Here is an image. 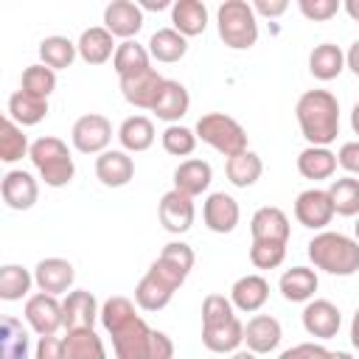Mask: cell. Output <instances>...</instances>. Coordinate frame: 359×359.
<instances>
[{
  "instance_id": "6da1fadb",
  "label": "cell",
  "mask_w": 359,
  "mask_h": 359,
  "mask_svg": "<svg viewBox=\"0 0 359 359\" xmlns=\"http://www.w3.org/2000/svg\"><path fill=\"white\" fill-rule=\"evenodd\" d=\"M297 126L309 146H331L339 135V101L328 90H306L294 107Z\"/></svg>"
},
{
  "instance_id": "7a4b0ae2",
  "label": "cell",
  "mask_w": 359,
  "mask_h": 359,
  "mask_svg": "<svg viewBox=\"0 0 359 359\" xmlns=\"http://www.w3.org/2000/svg\"><path fill=\"white\" fill-rule=\"evenodd\" d=\"M115 359H174V342L168 334L154 331L137 314L112 334Z\"/></svg>"
},
{
  "instance_id": "3957f363",
  "label": "cell",
  "mask_w": 359,
  "mask_h": 359,
  "mask_svg": "<svg viewBox=\"0 0 359 359\" xmlns=\"http://www.w3.org/2000/svg\"><path fill=\"white\" fill-rule=\"evenodd\" d=\"M306 252H309V261L314 264V269H323L328 275L351 278L359 272V241L345 233L323 230L309 241Z\"/></svg>"
},
{
  "instance_id": "277c9868",
  "label": "cell",
  "mask_w": 359,
  "mask_h": 359,
  "mask_svg": "<svg viewBox=\"0 0 359 359\" xmlns=\"http://www.w3.org/2000/svg\"><path fill=\"white\" fill-rule=\"evenodd\" d=\"M185 278L188 275L182 269H177L174 264H168V261H163L157 255V261L146 269V275L135 286V303H137V309H143V311H160V309H165L171 303L174 292L185 283Z\"/></svg>"
},
{
  "instance_id": "5b68a950",
  "label": "cell",
  "mask_w": 359,
  "mask_h": 359,
  "mask_svg": "<svg viewBox=\"0 0 359 359\" xmlns=\"http://www.w3.org/2000/svg\"><path fill=\"white\" fill-rule=\"evenodd\" d=\"M31 163L39 171V180L48 188H65L73 177H76V163L70 157V149L65 140L45 135L39 140L31 143Z\"/></svg>"
},
{
  "instance_id": "8992f818",
  "label": "cell",
  "mask_w": 359,
  "mask_h": 359,
  "mask_svg": "<svg viewBox=\"0 0 359 359\" xmlns=\"http://www.w3.org/2000/svg\"><path fill=\"white\" fill-rule=\"evenodd\" d=\"M216 28L230 50H250L258 42V17L244 0H224L216 11Z\"/></svg>"
},
{
  "instance_id": "52a82bcc",
  "label": "cell",
  "mask_w": 359,
  "mask_h": 359,
  "mask_svg": "<svg viewBox=\"0 0 359 359\" xmlns=\"http://www.w3.org/2000/svg\"><path fill=\"white\" fill-rule=\"evenodd\" d=\"M194 132H196V137L202 143H208L210 149H216L224 157H236V154L247 151V132H244V126L236 118L224 115V112H208V115H202L196 121V129Z\"/></svg>"
},
{
  "instance_id": "ba28073f",
  "label": "cell",
  "mask_w": 359,
  "mask_h": 359,
  "mask_svg": "<svg viewBox=\"0 0 359 359\" xmlns=\"http://www.w3.org/2000/svg\"><path fill=\"white\" fill-rule=\"evenodd\" d=\"M70 140L81 154H104L112 140V123L98 112H87L73 123Z\"/></svg>"
},
{
  "instance_id": "9c48e42d",
  "label": "cell",
  "mask_w": 359,
  "mask_h": 359,
  "mask_svg": "<svg viewBox=\"0 0 359 359\" xmlns=\"http://www.w3.org/2000/svg\"><path fill=\"white\" fill-rule=\"evenodd\" d=\"M25 323L31 325V331L36 337H53L65 320H62V303L56 294H48V292H36L25 300V311H22Z\"/></svg>"
},
{
  "instance_id": "30bf717a",
  "label": "cell",
  "mask_w": 359,
  "mask_h": 359,
  "mask_svg": "<svg viewBox=\"0 0 359 359\" xmlns=\"http://www.w3.org/2000/svg\"><path fill=\"white\" fill-rule=\"evenodd\" d=\"M157 216H160V224L174 233V236H182L194 227V216H196V208H194V199L177 188L165 191L160 196V205H157Z\"/></svg>"
},
{
  "instance_id": "8fae6325",
  "label": "cell",
  "mask_w": 359,
  "mask_h": 359,
  "mask_svg": "<svg viewBox=\"0 0 359 359\" xmlns=\"http://www.w3.org/2000/svg\"><path fill=\"white\" fill-rule=\"evenodd\" d=\"M294 219L309 230H325L334 219V205H331L328 191L323 188L300 191L294 199Z\"/></svg>"
},
{
  "instance_id": "7c38bea8",
  "label": "cell",
  "mask_w": 359,
  "mask_h": 359,
  "mask_svg": "<svg viewBox=\"0 0 359 359\" xmlns=\"http://www.w3.org/2000/svg\"><path fill=\"white\" fill-rule=\"evenodd\" d=\"M163 81H165V79H163L154 67H146V70H140V73L123 76V79H121V93H123V98H126L132 107H137V109H151L154 101H157V95H160V90H163Z\"/></svg>"
},
{
  "instance_id": "4fadbf2b",
  "label": "cell",
  "mask_w": 359,
  "mask_h": 359,
  "mask_svg": "<svg viewBox=\"0 0 359 359\" xmlns=\"http://www.w3.org/2000/svg\"><path fill=\"white\" fill-rule=\"evenodd\" d=\"M76 280V269L67 258H42L36 266H34V283L39 292H48V294H67L70 286Z\"/></svg>"
},
{
  "instance_id": "5bb4252c",
  "label": "cell",
  "mask_w": 359,
  "mask_h": 359,
  "mask_svg": "<svg viewBox=\"0 0 359 359\" xmlns=\"http://www.w3.org/2000/svg\"><path fill=\"white\" fill-rule=\"evenodd\" d=\"M98 314H101V306L93 297V292H87V289H73L62 300V320H65V328L67 331L93 328L95 320H98Z\"/></svg>"
},
{
  "instance_id": "9a60e30c",
  "label": "cell",
  "mask_w": 359,
  "mask_h": 359,
  "mask_svg": "<svg viewBox=\"0 0 359 359\" xmlns=\"http://www.w3.org/2000/svg\"><path fill=\"white\" fill-rule=\"evenodd\" d=\"M104 28L112 36H121L126 42L137 36V31L143 28V8L132 0H112L104 8Z\"/></svg>"
},
{
  "instance_id": "2e32d148",
  "label": "cell",
  "mask_w": 359,
  "mask_h": 359,
  "mask_svg": "<svg viewBox=\"0 0 359 359\" xmlns=\"http://www.w3.org/2000/svg\"><path fill=\"white\" fill-rule=\"evenodd\" d=\"M0 194L11 210H28L39 199V185L31 171L14 168V171H6L3 182H0Z\"/></svg>"
},
{
  "instance_id": "e0dca14e",
  "label": "cell",
  "mask_w": 359,
  "mask_h": 359,
  "mask_svg": "<svg viewBox=\"0 0 359 359\" xmlns=\"http://www.w3.org/2000/svg\"><path fill=\"white\" fill-rule=\"evenodd\" d=\"M303 328L309 337L317 339H331L337 337L339 325H342V314L331 300H309L303 309Z\"/></svg>"
},
{
  "instance_id": "ac0fdd59",
  "label": "cell",
  "mask_w": 359,
  "mask_h": 359,
  "mask_svg": "<svg viewBox=\"0 0 359 359\" xmlns=\"http://www.w3.org/2000/svg\"><path fill=\"white\" fill-rule=\"evenodd\" d=\"M95 177L107 188H123L135 177V160L123 149H107L95 157Z\"/></svg>"
},
{
  "instance_id": "d6986e66",
  "label": "cell",
  "mask_w": 359,
  "mask_h": 359,
  "mask_svg": "<svg viewBox=\"0 0 359 359\" xmlns=\"http://www.w3.org/2000/svg\"><path fill=\"white\" fill-rule=\"evenodd\" d=\"M238 216H241L238 202H236L230 194H224V191L210 194V196L205 199V205H202L205 227H208V230H213V233H222V236L236 230Z\"/></svg>"
},
{
  "instance_id": "ffe728a7",
  "label": "cell",
  "mask_w": 359,
  "mask_h": 359,
  "mask_svg": "<svg viewBox=\"0 0 359 359\" xmlns=\"http://www.w3.org/2000/svg\"><path fill=\"white\" fill-rule=\"evenodd\" d=\"M250 233H252V241H280V244H286L289 241V216L275 205L258 208L250 219Z\"/></svg>"
},
{
  "instance_id": "44dd1931",
  "label": "cell",
  "mask_w": 359,
  "mask_h": 359,
  "mask_svg": "<svg viewBox=\"0 0 359 359\" xmlns=\"http://www.w3.org/2000/svg\"><path fill=\"white\" fill-rule=\"evenodd\" d=\"M76 48H79V59L87 62V65H104V62H109V59L115 56V50H118L115 36H112L104 25L84 28L81 36H79V42H76Z\"/></svg>"
},
{
  "instance_id": "7402d4cb",
  "label": "cell",
  "mask_w": 359,
  "mask_h": 359,
  "mask_svg": "<svg viewBox=\"0 0 359 359\" xmlns=\"http://www.w3.org/2000/svg\"><path fill=\"white\" fill-rule=\"evenodd\" d=\"M280 337H283V328L269 314H255L244 325V342H247V351L252 353H272L280 345Z\"/></svg>"
},
{
  "instance_id": "603a6c76",
  "label": "cell",
  "mask_w": 359,
  "mask_h": 359,
  "mask_svg": "<svg viewBox=\"0 0 359 359\" xmlns=\"http://www.w3.org/2000/svg\"><path fill=\"white\" fill-rule=\"evenodd\" d=\"M266 297H269V283L261 275H244L230 286V303L236 306V311L244 314L261 311Z\"/></svg>"
},
{
  "instance_id": "cb8c5ba5",
  "label": "cell",
  "mask_w": 359,
  "mask_h": 359,
  "mask_svg": "<svg viewBox=\"0 0 359 359\" xmlns=\"http://www.w3.org/2000/svg\"><path fill=\"white\" fill-rule=\"evenodd\" d=\"M210 180H213V168L208 160H199V157H191V160H182L177 168H174V188L188 194L191 199L205 194L210 188Z\"/></svg>"
},
{
  "instance_id": "d4e9b609",
  "label": "cell",
  "mask_w": 359,
  "mask_h": 359,
  "mask_svg": "<svg viewBox=\"0 0 359 359\" xmlns=\"http://www.w3.org/2000/svg\"><path fill=\"white\" fill-rule=\"evenodd\" d=\"M188 107H191V95H188L185 84H180L174 79H165L163 90H160V95H157V101L151 107V112L171 126V123H177L188 112Z\"/></svg>"
},
{
  "instance_id": "484cf974",
  "label": "cell",
  "mask_w": 359,
  "mask_h": 359,
  "mask_svg": "<svg viewBox=\"0 0 359 359\" xmlns=\"http://www.w3.org/2000/svg\"><path fill=\"white\" fill-rule=\"evenodd\" d=\"M241 342H244V323L238 317L219 325H202V345L213 353H236Z\"/></svg>"
},
{
  "instance_id": "4316f807",
  "label": "cell",
  "mask_w": 359,
  "mask_h": 359,
  "mask_svg": "<svg viewBox=\"0 0 359 359\" xmlns=\"http://www.w3.org/2000/svg\"><path fill=\"white\" fill-rule=\"evenodd\" d=\"M171 28L185 39L199 36L208 28V6L202 0H177L171 6Z\"/></svg>"
},
{
  "instance_id": "83f0119b",
  "label": "cell",
  "mask_w": 359,
  "mask_h": 359,
  "mask_svg": "<svg viewBox=\"0 0 359 359\" xmlns=\"http://www.w3.org/2000/svg\"><path fill=\"white\" fill-rule=\"evenodd\" d=\"M320 280H317V272L309 269V266H292L280 275L278 280V289L280 294L289 300V303H309L317 292Z\"/></svg>"
},
{
  "instance_id": "f1b7e54d",
  "label": "cell",
  "mask_w": 359,
  "mask_h": 359,
  "mask_svg": "<svg viewBox=\"0 0 359 359\" xmlns=\"http://www.w3.org/2000/svg\"><path fill=\"white\" fill-rule=\"evenodd\" d=\"M337 154L328 149V146H306L300 154H297V171L300 177L306 180H328L334 177L337 171Z\"/></svg>"
},
{
  "instance_id": "f546056e",
  "label": "cell",
  "mask_w": 359,
  "mask_h": 359,
  "mask_svg": "<svg viewBox=\"0 0 359 359\" xmlns=\"http://www.w3.org/2000/svg\"><path fill=\"white\" fill-rule=\"evenodd\" d=\"M345 70V53L334 42H320L309 53V73L320 81H331Z\"/></svg>"
},
{
  "instance_id": "4dcf8cb0",
  "label": "cell",
  "mask_w": 359,
  "mask_h": 359,
  "mask_svg": "<svg viewBox=\"0 0 359 359\" xmlns=\"http://www.w3.org/2000/svg\"><path fill=\"white\" fill-rule=\"evenodd\" d=\"M154 123H151V118H146V115H129L121 126H118V140H121V146H123V151H146V149H151V143H154Z\"/></svg>"
},
{
  "instance_id": "1f68e13d",
  "label": "cell",
  "mask_w": 359,
  "mask_h": 359,
  "mask_svg": "<svg viewBox=\"0 0 359 359\" xmlns=\"http://www.w3.org/2000/svg\"><path fill=\"white\" fill-rule=\"evenodd\" d=\"M48 115V98H36L25 90L11 93L8 98V118L17 126H36Z\"/></svg>"
},
{
  "instance_id": "d6a6232c",
  "label": "cell",
  "mask_w": 359,
  "mask_h": 359,
  "mask_svg": "<svg viewBox=\"0 0 359 359\" xmlns=\"http://www.w3.org/2000/svg\"><path fill=\"white\" fill-rule=\"evenodd\" d=\"M149 53H151V59H157L163 65L180 62L188 53V39L174 28H160L149 39Z\"/></svg>"
},
{
  "instance_id": "836d02e7",
  "label": "cell",
  "mask_w": 359,
  "mask_h": 359,
  "mask_svg": "<svg viewBox=\"0 0 359 359\" xmlns=\"http://www.w3.org/2000/svg\"><path fill=\"white\" fill-rule=\"evenodd\" d=\"M224 174H227V180H230L236 188H250V185H255V182L261 180L264 163H261V157H258L255 151L247 149V151H241V154H236V157H227Z\"/></svg>"
},
{
  "instance_id": "e575fe53",
  "label": "cell",
  "mask_w": 359,
  "mask_h": 359,
  "mask_svg": "<svg viewBox=\"0 0 359 359\" xmlns=\"http://www.w3.org/2000/svg\"><path fill=\"white\" fill-rule=\"evenodd\" d=\"M65 353L67 359H107L104 339L95 334V328H76L65 337Z\"/></svg>"
},
{
  "instance_id": "d590c367",
  "label": "cell",
  "mask_w": 359,
  "mask_h": 359,
  "mask_svg": "<svg viewBox=\"0 0 359 359\" xmlns=\"http://www.w3.org/2000/svg\"><path fill=\"white\" fill-rule=\"evenodd\" d=\"M76 56H79V48H76V42H70L67 36L53 34V36H45V39L39 42V59H42V65H48L50 70H67V67L76 62Z\"/></svg>"
},
{
  "instance_id": "8d00e7d4",
  "label": "cell",
  "mask_w": 359,
  "mask_h": 359,
  "mask_svg": "<svg viewBox=\"0 0 359 359\" xmlns=\"http://www.w3.org/2000/svg\"><path fill=\"white\" fill-rule=\"evenodd\" d=\"M149 59H151L149 48H143V45L135 42V39H126V42L118 45V50H115V56H112V67H115L118 79H123V76H132V73H140V70L151 67Z\"/></svg>"
},
{
  "instance_id": "74e56055",
  "label": "cell",
  "mask_w": 359,
  "mask_h": 359,
  "mask_svg": "<svg viewBox=\"0 0 359 359\" xmlns=\"http://www.w3.org/2000/svg\"><path fill=\"white\" fill-rule=\"evenodd\" d=\"M325 191L331 196L337 216H359V180L356 177H339Z\"/></svg>"
},
{
  "instance_id": "f35d334b",
  "label": "cell",
  "mask_w": 359,
  "mask_h": 359,
  "mask_svg": "<svg viewBox=\"0 0 359 359\" xmlns=\"http://www.w3.org/2000/svg\"><path fill=\"white\" fill-rule=\"evenodd\" d=\"M25 154H31V143L22 135V126H17L8 115L0 121V160L3 163H17Z\"/></svg>"
},
{
  "instance_id": "ab89813d",
  "label": "cell",
  "mask_w": 359,
  "mask_h": 359,
  "mask_svg": "<svg viewBox=\"0 0 359 359\" xmlns=\"http://www.w3.org/2000/svg\"><path fill=\"white\" fill-rule=\"evenodd\" d=\"M31 286H34V275H31L25 266H20V264H6V266H0V297H3V300L14 303V300L28 297Z\"/></svg>"
},
{
  "instance_id": "60d3db41",
  "label": "cell",
  "mask_w": 359,
  "mask_h": 359,
  "mask_svg": "<svg viewBox=\"0 0 359 359\" xmlns=\"http://www.w3.org/2000/svg\"><path fill=\"white\" fill-rule=\"evenodd\" d=\"M0 359H28V331L17 317H3Z\"/></svg>"
},
{
  "instance_id": "b9f144b4",
  "label": "cell",
  "mask_w": 359,
  "mask_h": 359,
  "mask_svg": "<svg viewBox=\"0 0 359 359\" xmlns=\"http://www.w3.org/2000/svg\"><path fill=\"white\" fill-rule=\"evenodd\" d=\"M20 90L36 95V98H48L53 90H56V70H50L48 65L36 62V65H28L22 70V81H20Z\"/></svg>"
},
{
  "instance_id": "7bdbcfd3",
  "label": "cell",
  "mask_w": 359,
  "mask_h": 359,
  "mask_svg": "<svg viewBox=\"0 0 359 359\" xmlns=\"http://www.w3.org/2000/svg\"><path fill=\"white\" fill-rule=\"evenodd\" d=\"M160 140H163V149H165L168 154H174V157H188V154H194L199 137H196L194 129H188V126H182V123H171V126H165V132L160 135Z\"/></svg>"
},
{
  "instance_id": "ee69618b",
  "label": "cell",
  "mask_w": 359,
  "mask_h": 359,
  "mask_svg": "<svg viewBox=\"0 0 359 359\" xmlns=\"http://www.w3.org/2000/svg\"><path fill=\"white\" fill-rule=\"evenodd\" d=\"M286 258V244L280 241H252L250 244V261L258 269H275Z\"/></svg>"
},
{
  "instance_id": "f6af8a7d",
  "label": "cell",
  "mask_w": 359,
  "mask_h": 359,
  "mask_svg": "<svg viewBox=\"0 0 359 359\" xmlns=\"http://www.w3.org/2000/svg\"><path fill=\"white\" fill-rule=\"evenodd\" d=\"M236 317V306L224 294H208L202 300V325H219Z\"/></svg>"
},
{
  "instance_id": "bcb514c9",
  "label": "cell",
  "mask_w": 359,
  "mask_h": 359,
  "mask_svg": "<svg viewBox=\"0 0 359 359\" xmlns=\"http://www.w3.org/2000/svg\"><path fill=\"white\" fill-rule=\"evenodd\" d=\"M297 8L311 22H325L339 11V0H297Z\"/></svg>"
},
{
  "instance_id": "7dc6e473",
  "label": "cell",
  "mask_w": 359,
  "mask_h": 359,
  "mask_svg": "<svg viewBox=\"0 0 359 359\" xmlns=\"http://www.w3.org/2000/svg\"><path fill=\"white\" fill-rule=\"evenodd\" d=\"M160 258L174 264L177 269H182L185 275L194 269V250L185 244V241H168L163 250H160Z\"/></svg>"
},
{
  "instance_id": "c3c4849f",
  "label": "cell",
  "mask_w": 359,
  "mask_h": 359,
  "mask_svg": "<svg viewBox=\"0 0 359 359\" xmlns=\"http://www.w3.org/2000/svg\"><path fill=\"white\" fill-rule=\"evenodd\" d=\"M34 359H67L65 353V337H39L34 348Z\"/></svg>"
},
{
  "instance_id": "681fc988",
  "label": "cell",
  "mask_w": 359,
  "mask_h": 359,
  "mask_svg": "<svg viewBox=\"0 0 359 359\" xmlns=\"http://www.w3.org/2000/svg\"><path fill=\"white\" fill-rule=\"evenodd\" d=\"M278 359H331V351L317 342H300L294 348H286Z\"/></svg>"
},
{
  "instance_id": "f907efd6",
  "label": "cell",
  "mask_w": 359,
  "mask_h": 359,
  "mask_svg": "<svg viewBox=\"0 0 359 359\" xmlns=\"http://www.w3.org/2000/svg\"><path fill=\"white\" fill-rule=\"evenodd\" d=\"M337 163L348 171V177H359V140H348L337 151Z\"/></svg>"
},
{
  "instance_id": "816d5d0a",
  "label": "cell",
  "mask_w": 359,
  "mask_h": 359,
  "mask_svg": "<svg viewBox=\"0 0 359 359\" xmlns=\"http://www.w3.org/2000/svg\"><path fill=\"white\" fill-rule=\"evenodd\" d=\"M286 8H289L286 0H275V3H272V0H269V3H266V0H258V3H252V11H255V14H264V17H280Z\"/></svg>"
},
{
  "instance_id": "f5cc1de1",
  "label": "cell",
  "mask_w": 359,
  "mask_h": 359,
  "mask_svg": "<svg viewBox=\"0 0 359 359\" xmlns=\"http://www.w3.org/2000/svg\"><path fill=\"white\" fill-rule=\"evenodd\" d=\"M345 67H351V73L359 76V39L348 48V53H345Z\"/></svg>"
},
{
  "instance_id": "db71d44e",
  "label": "cell",
  "mask_w": 359,
  "mask_h": 359,
  "mask_svg": "<svg viewBox=\"0 0 359 359\" xmlns=\"http://www.w3.org/2000/svg\"><path fill=\"white\" fill-rule=\"evenodd\" d=\"M351 345L359 351V309L353 311V320H351Z\"/></svg>"
},
{
  "instance_id": "11a10c76",
  "label": "cell",
  "mask_w": 359,
  "mask_h": 359,
  "mask_svg": "<svg viewBox=\"0 0 359 359\" xmlns=\"http://www.w3.org/2000/svg\"><path fill=\"white\" fill-rule=\"evenodd\" d=\"M345 11L351 14L353 22H359V0H345Z\"/></svg>"
},
{
  "instance_id": "9f6ffc18",
  "label": "cell",
  "mask_w": 359,
  "mask_h": 359,
  "mask_svg": "<svg viewBox=\"0 0 359 359\" xmlns=\"http://www.w3.org/2000/svg\"><path fill=\"white\" fill-rule=\"evenodd\" d=\"M351 129H353V135H359V101L351 109Z\"/></svg>"
},
{
  "instance_id": "6f0895ef",
  "label": "cell",
  "mask_w": 359,
  "mask_h": 359,
  "mask_svg": "<svg viewBox=\"0 0 359 359\" xmlns=\"http://www.w3.org/2000/svg\"><path fill=\"white\" fill-rule=\"evenodd\" d=\"M230 359H255V353L252 351H236V353H230Z\"/></svg>"
},
{
  "instance_id": "680465c9",
  "label": "cell",
  "mask_w": 359,
  "mask_h": 359,
  "mask_svg": "<svg viewBox=\"0 0 359 359\" xmlns=\"http://www.w3.org/2000/svg\"><path fill=\"white\" fill-rule=\"evenodd\" d=\"M331 359H353L348 351H331Z\"/></svg>"
},
{
  "instance_id": "91938a15",
  "label": "cell",
  "mask_w": 359,
  "mask_h": 359,
  "mask_svg": "<svg viewBox=\"0 0 359 359\" xmlns=\"http://www.w3.org/2000/svg\"><path fill=\"white\" fill-rule=\"evenodd\" d=\"M353 233H356V241H359V216H356V224H353Z\"/></svg>"
}]
</instances>
